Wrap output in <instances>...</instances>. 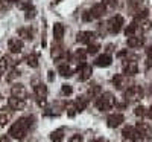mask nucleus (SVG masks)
<instances>
[{
	"instance_id": "26",
	"label": "nucleus",
	"mask_w": 152,
	"mask_h": 142,
	"mask_svg": "<svg viewBox=\"0 0 152 142\" xmlns=\"http://www.w3.org/2000/svg\"><path fill=\"white\" fill-rule=\"evenodd\" d=\"M137 29H138V26H137V23H131V24H128V26H126V29H125V34H126V37H131V35H135Z\"/></svg>"
},
{
	"instance_id": "44",
	"label": "nucleus",
	"mask_w": 152,
	"mask_h": 142,
	"mask_svg": "<svg viewBox=\"0 0 152 142\" xmlns=\"http://www.w3.org/2000/svg\"><path fill=\"white\" fill-rule=\"evenodd\" d=\"M53 78H55V72L49 70V81H53Z\"/></svg>"
},
{
	"instance_id": "15",
	"label": "nucleus",
	"mask_w": 152,
	"mask_h": 142,
	"mask_svg": "<svg viewBox=\"0 0 152 142\" xmlns=\"http://www.w3.org/2000/svg\"><path fill=\"white\" fill-rule=\"evenodd\" d=\"M91 16H93V18H100L104 14H105V11H107V5L104 3V2H100V3H96L91 9Z\"/></svg>"
},
{
	"instance_id": "28",
	"label": "nucleus",
	"mask_w": 152,
	"mask_h": 142,
	"mask_svg": "<svg viewBox=\"0 0 152 142\" xmlns=\"http://www.w3.org/2000/svg\"><path fill=\"white\" fill-rule=\"evenodd\" d=\"M8 67H9V58L8 57H2V58H0V73L6 72Z\"/></svg>"
},
{
	"instance_id": "19",
	"label": "nucleus",
	"mask_w": 152,
	"mask_h": 142,
	"mask_svg": "<svg viewBox=\"0 0 152 142\" xmlns=\"http://www.w3.org/2000/svg\"><path fill=\"white\" fill-rule=\"evenodd\" d=\"M52 57L55 60H61V58H64V57H69V54H66L64 49H62L59 44H53L52 46Z\"/></svg>"
},
{
	"instance_id": "6",
	"label": "nucleus",
	"mask_w": 152,
	"mask_h": 142,
	"mask_svg": "<svg viewBox=\"0 0 152 142\" xmlns=\"http://www.w3.org/2000/svg\"><path fill=\"white\" fill-rule=\"evenodd\" d=\"M135 130L138 133V138H151L152 136V127L148 122H143V121L137 122Z\"/></svg>"
},
{
	"instance_id": "35",
	"label": "nucleus",
	"mask_w": 152,
	"mask_h": 142,
	"mask_svg": "<svg viewBox=\"0 0 152 142\" xmlns=\"http://www.w3.org/2000/svg\"><path fill=\"white\" fill-rule=\"evenodd\" d=\"M143 3V0H129V6L135 8L137 11H140V5Z\"/></svg>"
},
{
	"instance_id": "36",
	"label": "nucleus",
	"mask_w": 152,
	"mask_h": 142,
	"mask_svg": "<svg viewBox=\"0 0 152 142\" xmlns=\"http://www.w3.org/2000/svg\"><path fill=\"white\" fill-rule=\"evenodd\" d=\"M76 112H78V110H76L75 104H70V106L67 107V115H69V116H72V118L75 116V113H76Z\"/></svg>"
},
{
	"instance_id": "30",
	"label": "nucleus",
	"mask_w": 152,
	"mask_h": 142,
	"mask_svg": "<svg viewBox=\"0 0 152 142\" xmlns=\"http://www.w3.org/2000/svg\"><path fill=\"white\" fill-rule=\"evenodd\" d=\"M99 95H100V87L99 86H91L88 89V96L94 98V96H99Z\"/></svg>"
},
{
	"instance_id": "46",
	"label": "nucleus",
	"mask_w": 152,
	"mask_h": 142,
	"mask_svg": "<svg viewBox=\"0 0 152 142\" xmlns=\"http://www.w3.org/2000/svg\"><path fill=\"white\" fill-rule=\"evenodd\" d=\"M90 142H102V139H97V141H90Z\"/></svg>"
},
{
	"instance_id": "23",
	"label": "nucleus",
	"mask_w": 152,
	"mask_h": 142,
	"mask_svg": "<svg viewBox=\"0 0 152 142\" xmlns=\"http://www.w3.org/2000/svg\"><path fill=\"white\" fill-rule=\"evenodd\" d=\"M62 139H64V128H58V130L52 132V135H50V141L52 142H62Z\"/></svg>"
},
{
	"instance_id": "41",
	"label": "nucleus",
	"mask_w": 152,
	"mask_h": 142,
	"mask_svg": "<svg viewBox=\"0 0 152 142\" xmlns=\"http://www.w3.org/2000/svg\"><path fill=\"white\" fill-rule=\"evenodd\" d=\"M146 55H148V58L152 61V46H149V47L146 49Z\"/></svg>"
},
{
	"instance_id": "39",
	"label": "nucleus",
	"mask_w": 152,
	"mask_h": 142,
	"mask_svg": "<svg viewBox=\"0 0 152 142\" xmlns=\"http://www.w3.org/2000/svg\"><path fill=\"white\" fill-rule=\"evenodd\" d=\"M8 9V2L6 0H0V11H6Z\"/></svg>"
},
{
	"instance_id": "24",
	"label": "nucleus",
	"mask_w": 152,
	"mask_h": 142,
	"mask_svg": "<svg viewBox=\"0 0 152 142\" xmlns=\"http://www.w3.org/2000/svg\"><path fill=\"white\" fill-rule=\"evenodd\" d=\"M58 73L61 76H70L72 75V69L67 66V64H59L58 66Z\"/></svg>"
},
{
	"instance_id": "29",
	"label": "nucleus",
	"mask_w": 152,
	"mask_h": 142,
	"mask_svg": "<svg viewBox=\"0 0 152 142\" xmlns=\"http://www.w3.org/2000/svg\"><path fill=\"white\" fill-rule=\"evenodd\" d=\"M26 61H28V64H29L31 67H38V57H37L35 54L29 55V57L26 58Z\"/></svg>"
},
{
	"instance_id": "11",
	"label": "nucleus",
	"mask_w": 152,
	"mask_h": 142,
	"mask_svg": "<svg viewBox=\"0 0 152 142\" xmlns=\"http://www.w3.org/2000/svg\"><path fill=\"white\" fill-rule=\"evenodd\" d=\"M8 106L11 110H23L26 107V101L23 98H17V96H11L8 99Z\"/></svg>"
},
{
	"instance_id": "10",
	"label": "nucleus",
	"mask_w": 152,
	"mask_h": 142,
	"mask_svg": "<svg viewBox=\"0 0 152 142\" xmlns=\"http://www.w3.org/2000/svg\"><path fill=\"white\" fill-rule=\"evenodd\" d=\"M123 121H125V116H123L122 113H111L108 118H107V125H108L110 128H116V127H119Z\"/></svg>"
},
{
	"instance_id": "32",
	"label": "nucleus",
	"mask_w": 152,
	"mask_h": 142,
	"mask_svg": "<svg viewBox=\"0 0 152 142\" xmlns=\"http://www.w3.org/2000/svg\"><path fill=\"white\" fill-rule=\"evenodd\" d=\"M134 113H135L137 116H145V115H148V112H146V109H145L143 106H138V107H135Z\"/></svg>"
},
{
	"instance_id": "37",
	"label": "nucleus",
	"mask_w": 152,
	"mask_h": 142,
	"mask_svg": "<svg viewBox=\"0 0 152 142\" xmlns=\"http://www.w3.org/2000/svg\"><path fill=\"white\" fill-rule=\"evenodd\" d=\"M82 18H84L85 21H90V20H93L91 11H85V12H84V16H82Z\"/></svg>"
},
{
	"instance_id": "4",
	"label": "nucleus",
	"mask_w": 152,
	"mask_h": 142,
	"mask_svg": "<svg viewBox=\"0 0 152 142\" xmlns=\"http://www.w3.org/2000/svg\"><path fill=\"white\" fill-rule=\"evenodd\" d=\"M107 28H108V31H110L111 34L120 32L122 28H123V17H122V16H114V17H111V18L108 20V23H107Z\"/></svg>"
},
{
	"instance_id": "33",
	"label": "nucleus",
	"mask_w": 152,
	"mask_h": 142,
	"mask_svg": "<svg viewBox=\"0 0 152 142\" xmlns=\"http://www.w3.org/2000/svg\"><path fill=\"white\" fill-rule=\"evenodd\" d=\"M61 92H62V95H70V93L73 92V89H72V86H69V84H62Z\"/></svg>"
},
{
	"instance_id": "12",
	"label": "nucleus",
	"mask_w": 152,
	"mask_h": 142,
	"mask_svg": "<svg viewBox=\"0 0 152 142\" xmlns=\"http://www.w3.org/2000/svg\"><path fill=\"white\" fill-rule=\"evenodd\" d=\"M113 84L114 87H116L117 90H123L126 86H128V76L126 75H114V78H113Z\"/></svg>"
},
{
	"instance_id": "22",
	"label": "nucleus",
	"mask_w": 152,
	"mask_h": 142,
	"mask_svg": "<svg viewBox=\"0 0 152 142\" xmlns=\"http://www.w3.org/2000/svg\"><path fill=\"white\" fill-rule=\"evenodd\" d=\"M11 112H14V110H0V127H5L8 124V121L11 119Z\"/></svg>"
},
{
	"instance_id": "8",
	"label": "nucleus",
	"mask_w": 152,
	"mask_h": 142,
	"mask_svg": "<svg viewBox=\"0 0 152 142\" xmlns=\"http://www.w3.org/2000/svg\"><path fill=\"white\" fill-rule=\"evenodd\" d=\"M94 38H96V32H93V31H81V32L76 34V40L79 43L90 44V43H93Z\"/></svg>"
},
{
	"instance_id": "9",
	"label": "nucleus",
	"mask_w": 152,
	"mask_h": 142,
	"mask_svg": "<svg viewBox=\"0 0 152 142\" xmlns=\"http://www.w3.org/2000/svg\"><path fill=\"white\" fill-rule=\"evenodd\" d=\"M123 70H125V75H126V76H134V75H137V72H138V64H137V61H134V60H126V61L123 63Z\"/></svg>"
},
{
	"instance_id": "25",
	"label": "nucleus",
	"mask_w": 152,
	"mask_h": 142,
	"mask_svg": "<svg viewBox=\"0 0 152 142\" xmlns=\"http://www.w3.org/2000/svg\"><path fill=\"white\" fill-rule=\"evenodd\" d=\"M75 60L76 61H81V63H84L85 61V57H87V50H84V49H78V50H76V52H75Z\"/></svg>"
},
{
	"instance_id": "38",
	"label": "nucleus",
	"mask_w": 152,
	"mask_h": 142,
	"mask_svg": "<svg viewBox=\"0 0 152 142\" xmlns=\"http://www.w3.org/2000/svg\"><path fill=\"white\" fill-rule=\"evenodd\" d=\"M69 142H84V139H82V136L81 135H75V136H72L70 138V141Z\"/></svg>"
},
{
	"instance_id": "27",
	"label": "nucleus",
	"mask_w": 152,
	"mask_h": 142,
	"mask_svg": "<svg viewBox=\"0 0 152 142\" xmlns=\"http://www.w3.org/2000/svg\"><path fill=\"white\" fill-rule=\"evenodd\" d=\"M99 49H100V46L97 43H90V44H88V47H87V54L94 55V54L99 52Z\"/></svg>"
},
{
	"instance_id": "5",
	"label": "nucleus",
	"mask_w": 152,
	"mask_h": 142,
	"mask_svg": "<svg viewBox=\"0 0 152 142\" xmlns=\"http://www.w3.org/2000/svg\"><path fill=\"white\" fill-rule=\"evenodd\" d=\"M34 93L37 96V101L40 106H44L46 104V95H47V87L44 84H37L34 86Z\"/></svg>"
},
{
	"instance_id": "13",
	"label": "nucleus",
	"mask_w": 152,
	"mask_h": 142,
	"mask_svg": "<svg viewBox=\"0 0 152 142\" xmlns=\"http://www.w3.org/2000/svg\"><path fill=\"white\" fill-rule=\"evenodd\" d=\"M123 138L125 139H128L131 142H137L138 141V133L135 130V127H125L123 128V132H122Z\"/></svg>"
},
{
	"instance_id": "45",
	"label": "nucleus",
	"mask_w": 152,
	"mask_h": 142,
	"mask_svg": "<svg viewBox=\"0 0 152 142\" xmlns=\"http://www.w3.org/2000/svg\"><path fill=\"white\" fill-rule=\"evenodd\" d=\"M148 116H149V118H151V119H152V107H151V109H149V112H148Z\"/></svg>"
},
{
	"instance_id": "16",
	"label": "nucleus",
	"mask_w": 152,
	"mask_h": 142,
	"mask_svg": "<svg viewBox=\"0 0 152 142\" xmlns=\"http://www.w3.org/2000/svg\"><path fill=\"white\" fill-rule=\"evenodd\" d=\"M8 47H9V50L12 54H18L23 49V41L20 40V38H11L9 43H8Z\"/></svg>"
},
{
	"instance_id": "7",
	"label": "nucleus",
	"mask_w": 152,
	"mask_h": 142,
	"mask_svg": "<svg viewBox=\"0 0 152 142\" xmlns=\"http://www.w3.org/2000/svg\"><path fill=\"white\" fill-rule=\"evenodd\" d=\"M76 72H78V80L79 81H87L91 76V66L87 63H81Z\"/></svg>"
},
{
	"instance_id": "1",
	"label": "nucleus",
	"mask_w": 152,
	"mask_h": 142,
	"mask_svg": "<svg viewBox=\"0 0 152 142\" xmlns=\"http://www.w3.org/2000/svg\"><path fill=\"white\" fill-rule=\"evenodd\" d=\"M32 124H34V118H31V116H28V118H20L17 122H14L11 125L9 136L17 139V141H23L24 138L28 136Z\"/></svg>"
},
{
	"instance_id": "21",
	"label": "nucleus",
	"mask_w": 152,
	"mask_h": 142,
	"mask_svg": "<svg viewBox=\"0 0 152 142\" xmlns=\"http://www.w3.org/2000/svg\"><path fill=\"white\" fill-rule=\"evenodd\" d=\"M73 104H75V107H76V110H78V112H82L88 106V98L87 96H79L78 99L73 102Z\"/></svg>"
},
{
	"instance_id": "3",
	"label": "nucleus",
	"mask_w": 152,
	"mask_h": 142,
	"mask_svg": "<svg viewBox=\"0 0 152 142\" xmlns=\"http://www.w3.org/2000/svg\"><path fill=\"white\" fill-rule=\"evenodd\" d=\"M143 89L140 86H131L125 90V101L126 102H135V101H140L143 98Z\"/></svg>"
},
{
	"instance_id": "2",
	"label": "nucleus",
	"mask_w": 152,
	"mask_h": 142,
	"mask_svg": "<svg viewBox=\"0 0 152 142\" xmlns=\"http://www.w3.org/2000/svg\"><path fill=\"white\" fill-rule=\"evenodd\" d=\"M114 106H116V99L111 93H100L96 99V107L100 110V112H108L111 110Z\"/></svg>"
},
{
	"instance_id": "34",
	"label": "nucleus",
	"mask_w": 152,
	"mask_h": 142,
	"mask_svg": "<svg viewBox=\"0 0 152 142\" xmlns=\"http://www.w3.org/2000/svg\"><path fill=\"white\" fill-rule=\"evenodd\" d=\"M20 35H23L24 38H28V40H32V38H34L31 29H21V31H20Z\"/></svg>"
},
{
	"instance_id": "14",
	"label": "nucleus",
	"mask_w": 152,
	"mask_h": 142,
	"mask_svg": "<svg viewBox=\"0 0 152 142\" xmlns=\"http://www.w3.org/2000/svg\"><path fill=\"white\" fill-rule=\"evenodd\" d=\"M111 63H113L111 55L110 54H104V55H99L94 60V66H97V67H108Z\"/></svg>"
},
{
	"instance_id": "40",
	"label": "nucleus",
	"mask_w": 152,
	"mask_h": 142,
	"mask_svg": "<svg viewBox=\"0 0 152 142\" xmlns=\"http://www.w3.org/2000/svg\"><path fill=\"white\" fill-rule=\"evenodd\" d=\"M17 75H20V73H17V70H11V73L8 75V81H11V80H14Z\"/></svg>"
},
{
	"instance_id": "18",
	"label": "nucleus",
	"mask_w": 152,
	"mask_h": 142,
	"mask_svg": "<svg viewBox=\"0 0 152 142\" xmlns=\"http://www.w3.org/2000/svg\"><path fill=\"white\" fill-rule=\"evenodd\" d=\"M64 24L62 23H55L53 24V38H55V41H61L62 40V37H64Z\"/></svg>"
},
{
	"instance_id": "17",
	"label": "nucleus",
	"mask_w": 152,
	"mask_h": 142,
	"mask_svg": "<svg viewBox=\"0 0 152 142\" xmlns=\"http://www.w3.org/2000/svg\"><path fill=\"white\" fill-rule=\"evenodd\" d=\"M11 93H12V96H17V98H26V95H28V90H26V87H24L23 84H15V86H12V89H11Z\"/></svg>"
},
{
	"instance_id": "43",
	"label": "nucleus",
	"mask_w": 152,
	"mask_h": 142,
	"mask_svg": "<svg viewBox=\"0 0 152 142\" xmlns=\"http://www.w3.org/2000/svg\"><path fill=\"white\" fill-rule=\"evenodd\" d=\"M0 142H11V136H2L0 138Z\"/></svg>"
},
{
	"instance_id": "42",
	"label": "nucleus",
	"mask_w": 152,
	"mask_h": 142,
	"mask_svg": "<svg viewBox=\"0 0 152 142\" xmlns=\"http://www.w3.org/2000/svg\"><path fill=\"white\" fill-rule=\"evenodd\" d=\"M125 55H128V49H125V50H122V52H119L117 54V58H123Z\"/></svg>"
},
{
	"instance_id": "31",
	"label": "nucleus",
	"mask_w": 152,
	"mask_h": 142,
	"mask_svg": "<svg viewBox=\"0 0 152 142\" xmlns=\"http://www.w3.org/2000/svg\"><path fill=\"white\" fill-rule=\"evenodd\" d=\"M137 26L140 28V29H143V31H149L151 23H149V20H146V18H140V23H137Z\"/></svg>"
},
{
	"instance_id": "20",
	"label": "nucleus",
	"mask_w": 152,
	"mask_h": 142,
	"mask_svg": "<svg viewBox=\"0 0 152 142\" xmlns=\"http://www.w3.org/2000/svg\"><path fill=\"white\" fill-rule=\"evenodd\" d=\"M128 46L129 47H140L143 43H145V40L142 37H137V35H131V37H128Z\"/></svg>"
}]
</instances>
